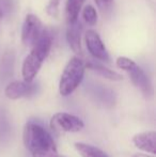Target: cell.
<instances>
[{
  "label": "cell",
  "mask_w": 156,
  "mask_h": 157,
  "mask_svg": "<svg viewBox=\"0 0 156 157\" xmlns=\"http://www.w3.org/2000/svg\"><path fill=\"white\" fill-rule=\"evenodd\" d=\"M24 143L32 157H58L51 135L38 123L29 122L24 128Z\"/></svg>",
  "instance_id": "1"
},
{
  "label": "cell",
  "mask_w": 156,
  "mask_h": 157,
  "mask_svg": "<svg viewBox=\"0 0 156 157\" xmlns=\"http://www.w3.org/2000/svg\"><path fill=\"white\" fill-rule=\"evenodd\" d=\"M52 45V36L51 33L47 29H44L41 36L38 41L31 46L32 49L30 54L26 57L25 61L23 63V73L24 80L27 82H31L39 73L42 64L47 58L48 54L50 52V48Z\"/></svg>",
  "instance_id": "2"
},
{
  "label": "cell",
  "mask_w": 156,
  "mask_h": 157,
  "mask_svg": "<svg viewBox=\"0 0 156 157\" xmlns=\"http://www.w3.org/2000/svg\"><path fill=\"white\" fill-rule=\"evenodd\" d=\"M85 70L86 64L79 57H73L67 62L59 82V91L62 96H69L77 89L83 79Z\"/></svg>",
  "instance_id": "3"
},
{
  "label": "cell",
  "mask_w": 156,
  "mask_h": 157,
  "mask_svg": "<svg viewBox=\"0 0 156 157\" xmlns=\"http://www.w3.org/2000/svg\"><path fill=\"white\" fill-rule=\"evenodd\" d=\"M50 125L55 129L67 132H80L85 126L81 119H79L74 114L67 113V112L55 113L50 120Z\"/></svg>",
  "instance_id": "4"
},
{
  "label": "cell",
  "mask_w": 156,
  "mask_h": 157,
  "mask_svg": "<svg viewBox=\"0 0 156 157\" xmlns=\"http://www.w3.org/2000/svg\"><path fill=\"white\" fill-rule=\"evenodd\" d=\"M44 28L38 16L28 14L21 29V42L25 46H32L43 32Z\"/></svg>",
  "instance_id": "5"
},
{
  "label": "cell",
  "mask_w": 156,
  "mask_h": 157,
  "mask_svg": "<svg viewBox=\"0 0 156 157\" xmlns=\"http://www.w3.org/2000/svg\"><path fill=\"white\" fill-rule=\"evenodd\" d=\"M85 41L88 50L94 58L105 62H109L110 60L109 54L97 32L94 30H88L85 35Z\"/></svg>",
  "instance_id": "6"
},
{
  "label": "cell",
  "mask_w": 156,
  "mask_h": 157,
  "mask_svg": "<svg viewBox=\"0 0 156 157\" xmlns=\"http://www.w3.org/2000/svg\"><path fill=\"white\" fill-rule=\"evenodd\" d=\"M36 91V83L27 82V81H12L6 86L4 94L10 99H17L21 97H28L34 94Z\"/></svg>",
  "instance_id": "7"
},
{
  "label": "cell",
  "mask_w": 156,
  "mask_h": 157,
  "mask_svg": "<svg viewBox=\"0 0 156 157\" xmlns=\"http://www.w3.org/2000/svg\"><path fill=\"white\" fill-rule=\"evenodd\" d=\"M129 74L133 83L142 92V94L146 97H150L153 93V88L151 85L150 80H149L148 76L146 75V73L143 72L140 66H138L137 64H134L129 70L126 71Z\"/></svg>",
  "instance_id": "8"
},
{
  "label": "cell",
  "mask_w": 156,
  "mask_h": 157,
  "mask_svg": "<svg viewBox=\"0 0 156 157\" xmlns=\"http://www.w3.org/2000/svg\"><path fill=\"white\" fill-rule=\"evenodd\" d=\"M81 33H82V25L78 21L69 24V28L67 31V40L70 47L74 52L80 55L82 52L81 49Z\"/></svg>",
  "instance_id": "9"
},
{
  "label": "cell",
  "mask_w": 156,
  "mask_h": 157,
  "mask_svg": "<svg viewBox=\"0 0 156 157\" xmlns=\"http://www.w3.org/2000/svg\"><path fill=\"white\" fill-rule=\"evenodd\" d=\"M133 142L137 149L148 153H155V142H156V132L154 130L151 132H140L134 136Z\"/></svg>",
  "instance_id": "10"
},
{
  "label": "cell",
  "mask_w": 156,
  "mask_h": 157,
  "mask_svg": "<svg viewBox=\"0 0 156 157\" xmlns=\"http://www.w3.org/2000/svg\"><path fill=\"white\" fill-rule=\"evenodd\" d=\"M87 67H89L90 70H92L93 72L97 73L100 76L104 77V78H107L109 80H113V81H117V80H121L123 78L119 73L115 72V71L110 70V68L106 67V66L102 65L100 63H96V62H88L86 64Z\"/></svg>",
  "instance_id": "11"
},
{
  "label": "cell",
  "mask_w": 156,
  "mask_h": 157,
  "mask_svg": "<svg viewBox=\"0 0 156 157\" xmlns=\"http://www.w3.org/2000/svg\"><path fill=\"white\" fill-rule=\"evenodd\" d=\"M86 0H67L65 6L67 13V21L69 24H72L78 19V15L82 8Z\"/></svg>",
  "instance_id": "12"
},
{
  "label": "cell",
  "mask_w": 156,
  "mask_h": 157,
  "mask_svg": "<svg viewBox=\"0 0 156 157\" xmlns=\"http://www.w3.org/2000/svg\"><path fill=\"white\" fill-rule=\"evenodd\" d=\"M75 147L82 157H109L101 149L87 143L77 142L75 143Z\"/></svg>",
  "instance_id": "13"
},
{
  "label": "cell",
  "mask_w": 156,
  "mask_h": 157,
  "mask_svg": "<svg viewBox=\"0 0 156 157\" xmlns=\"http://www.w3.org/2000/svg\"><path fill=\"white\" fill-rule=\"evenodd\" d=\"M82 17L85 21L90 26H94L97 21V13L92 6H86L82 12Z\"/></svg>",
  "instance_id": "14"
},
{
  "label": "cell",
  "mask_w": 156,
  "mask_h": 157,
  "mask_svg": "<svg viewBox=\"0 0 156 157\" xmlns=\"http://www.w3.org/2000/svg\"><path fill=\"white\" fill-rule=\"evenodd\" d=\"M13 8H14L13 0H0V19L10 14Z\"/></svg>",
  "instance_id": "15"
},
{
  "label": "cell",
  "mask_w": 156,
  "mask_h": 157,
  "mask_svg": "<svg viewBox=\"0 0 156 157\" xmlns=\"http://www.w3.org/2000/svg\"><path fill=\"white\" fill-rule=\"evenodd\" d=\"M59 4H60V0H50L49 3L46 6V12L49 16L54 17V18H58Z\"/></svg>",
  "instance_id": "16"
},
{
  "label": "cell",
  "mask_w": 156,
  "mask_h": 157,
  "mask_svg": "<svg viewBox=\"0 0 156 157\" xmlns=\"http://www.w3.org/2000/svg\"><path fill=\"white\" fill-rule=\"evenodd\" d=\"M135 64V61H133L131 59L126 58V57H119L117 59V65L118 67L122 68L124 71H127Z\"/></svg>",
  "instance_id": "17"
},
{
  "label": "cell",
  "mask_w": 156,
  "mask_h": 157,
  "mask_svg": "<svg viewBox=\"0 0 156 157\" xmlns=\"http://www.w3.org/2000/svg\"><path fill=\"white\" fill-rule=\"evenodd\" d=\"M95 3L100 10L106 11V10H108L111 6V4L113 3V0H95Z\"/></svg>",
  "instance_id": "18"
},
{
  "label": "cell",
  "mask_w": 156,
  "mask_h": 157,
  "mask_svg": "<svg viewBox=\"0 0 156 157\" xmlns=\"http://www.w3.org/2000/svg\"><path fill=\"white\" fill-rule=\"evenodd\" d=\"M133 157H150V156L146 155V154H136V155H134Z\"/></svg>",
  "instance_id": "19"
},
{
  "label": "cell",
  "mask_w": 156,
  "mask_h": 157,
  "mask_svg": "<svg viewBox=\"0 0 156 157\" xmlns=\"http://www.w3.org/2000/svg\"><path fill=\"white\" fill-rule=\"evenodd\" d=\"M58 157H67V156H63V155L61 156V155H58Z\"/></svg>",
  "instance_id": "20"
}]
</instances>
